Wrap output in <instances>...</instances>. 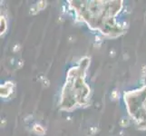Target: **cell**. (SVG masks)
Returning <instances> with one entry per match:
<instances>
[{"mask_svg":"<svg viewBox=\"0 0 146 136\" xmlns=\"http://www.w3.org/2000/svg\"><path fill=\"white\" fill-rule=\"evenodd\" d=\"M143 75H146V66H143Z\"/></svg>","mask_w":146,"mask_h":136,"instance_id":"obj_4","label":"cell"},{"mask_svg":"<svg viewBox=\"0 0 146 136\" xmlns=\"http://www.w3.org/2000/svg\"><path fill=\"white\" fill-rule=\"evenodd\" d=\"M45 5H46V3L45 2H44V1H41L38 5H37V7H38V9H39V6H40V8H44L45 6Z\"/></svg>","mask_w":146,"mask_h":136,"instance_id":"obj_3","label":"cell"},{"mask_svg":"<svg viewBox=\"0 0 146 136\" xmlns=\"http://www.w3.org/2000/svg\"><path fill=\"white\" fill-rule=\"evenodd\" d=\"M34 131L36 132V133H38V134H40V135H43L44 134V133H45V131H44V129H43L40 125H35L34 127Z\"/></svg>","mask_w":146,"mask_h":136,"instance_id":"obj_1","label":"cell"},{"mask_svg":"<svg viewBox=\"0 0 146 136\" xmlns=\"http://www.w3.org/2000/svg\"><path fill=\"white\" fill-rule=\"evenodd\" d=\"M1 33H3L6 29V21L4 19V17H1Z\"/></svg>","mask_w":146,"mask_h":136,"instance_id":"obj_2","label":"cell"}]
</instances>
